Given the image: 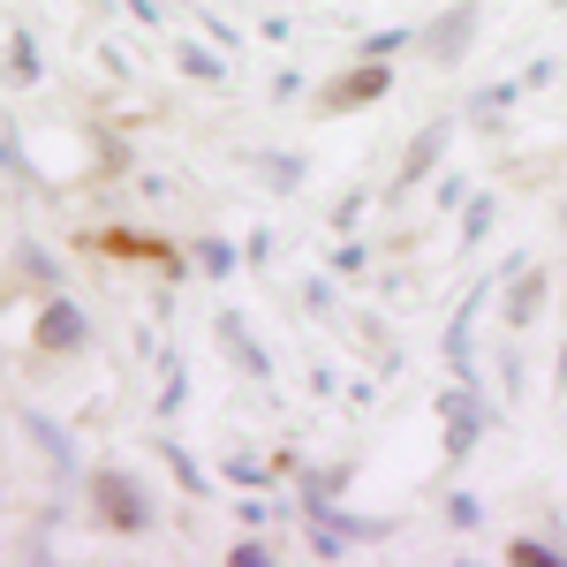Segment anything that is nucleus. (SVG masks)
Instances as JSON below:
<instances>
[{"mask_svg": "<svg viewBox=\"0 0 567 567\" xmlns=\"http://www.w3.org/2000/svg\"><path fill=\"white\" fill-rule=\"evenodd\" d=\"M91 507H99V523L106 529H152V499L136 492V477H122V470H99L91 477Z\"/></svg>", "mask_w": 567, "mask_h": 567, "instance_id": "f257e3e1", "label": "nucleus"}, {"mask_svg": "<svg viewBox=\"0 0 567 567\" xmlns=\"http://www.w3.org/2000/svg\"><path fill=\"white\" fill-rule=\"evenodd\" d=\"M84 341H91V326H84V310L69 303V296H61V303H45V310H39V349H53V355L69 349V355H76V349H84Z\"/></svg>", "mask_w": 567, "mask_h": 567, "instance_id": "f03ea898", "label": "nucleus"}, {"mask_svg": "<svg viewBox=\"0 0 567 567\" xmlns=\"http://www.w3.org/2000/svg\"><path fill=\"white\" fill-rule=\"evenodd\" d=\"M470 31H477V8L462 0V8H446L432 31H424V53L432 61H462V45H470Z\"/></svg>", "mask_w": 567, "mask_h": 567, "instance_id": "7ed1b4c3", "label": "nucleus"}, {"mask_svg": "<svg viewBox=\"0 0 567 567\" xmlns=\"http://www.w3.org/2000/svg\"><path fill=\"white\" fill-rule=\"evenodd\" d=\"M386 91H393V69L379 61V53H363V69H355L349 84L326 91V106H363V99H386Z\"/></svg>", "mask_w": 567, "mask_h": 567, "instance_id": "20e7f679", "label": "nucleus"}, {"mask_svg": "<svg viewBox=\"0 0 567 567\" xmlns=\"http://www.w3.org/2000/svg\"><path fill=\"white\" fill-rule=\"evenodd\" d=\"M477 432H484V401L470 386L446 393V454H470V446H477Z\"/></svg>", "mask_w": 567, "mask_h": 567, "instance_id": "39448f33", "label": "nucleus"}, {"mask_svg": "<svg viewBox=\"0 0 567 567\" xmlns=\"http://www.w3.org/2000/svg\"><path fill=\"white\" fill-rule=\"evenodd\" d=\"M219 349L235 355V363H243L250 379H265V371H272V363H265V349L250 341V333H243V318H235V310H219Z\"/></svg>", "mask_w": 567, "mask_h": 567, "instance_id": "423d86ee", "label": "nucleus"}, {"mask_svg": "<svg viewBox=\"0 0 567 567\" xmlns=\"http://www.w3.org/2000/svg\"><path fill=\"white\" fill-rule=\"evenodd\" d=\"M439 152H446V130H424L416 144H409V159H401V189H416V182L439 167Z\"/></svg>", "mask_w": 567, "mask_h": 567, "instance_id": "0eeeda50", "label": "nucleus"}, {"mask_svg": "<svg viewBox=\"0 0 567 567\" xmlns=\"http://www.w3.org/2000/svg\"><path fill=\"white\" fill-rule=\"evenodd\" d=\"M537 303H545V272H523V280H515V296H507V326H529Z\"/></svg>", "mask_w": 567, "mask_h": 567, "instance_id": "6e6552de", "label": "nucleus"}, {"mask_svg": "<svg viewBox=\"0 0 567 567\" xmlns=\"http://www.w3.org/2000/svg\"><path fill=\"white\" fill-rule=\"evenodd\" d=\"M175 61L189 69V76H197V84H219V76H227V61H219L213 45H189V39H182V45H175Z\"/></svg>", "mask_w": 567, "mask_h": 567, "instance_id": "1a4fd4ad", "label": "nucleus"}, {"mask_svg": "<svg viewBox=\"0 0 567 567\" xmlns=\"http://www.w3.org/2000/svg\"><path fill=\"white\" fill-rule=\"evenodd\" d=\"M8 76H16V84H39V45H31V31L8 39Z\"/></svg>", "mask_w": 567, "mask_h": 567, "instance_id": "9d476101", "label": "nucleus"}, {"mask_svg": "<svg viewBox=\"0 0 567 567\" xmlns=\"http://www.w3.org/2000/svg\"><path fill=\"white\" fill-rule=\"evenodd\" d=\"M507 560H515V567H560L567 553H553L545 537H515V545H507Z\"/></svg>", "mask_w": 567, "mask_h": 567, "instance_id": "9b49d317", "label": "nucleus"}, {"mask_svg": "<svg viewBox=\"0 0 567 567\" xmlns=\"http://www.w3.org/2000/svg\"><path fill=\"white\" fill-rule=\"evenodd\" d=\"M106 250H114V258H167V250L144 243V235H106Z\"/></svg>", "mask_w": 567, "mask_h": 567, "instance_id": "f8f14e48", "label": "nucleus"}, {"mask_svg": "<svg viewBox=\"0 0 567 567\" xmlns=\"http://www.w3.org/2000/svg\"><path fill=\"white\" fill-rule=\"evenodd\" d=\"M197 265H205V272H235V250H227V243H197Z\"/></svg>", "mask_w": 567, "mask_h": 567, "instance_id": "ddd939ff", "label": "nucleus"}, {"mask_svg": "<svg viewBox=\"0 0 567 567\" xmlns=\"http://www.w3.org/2000/svg\"><path fill=\"white\" fill-rule=\"evenodd\" d=\"M484 227H492V197H477V205H470V213H462V243H477Z\"/></svg>", "mask_w": 567, "mask_h": 567, "instance_id": "4468645a", "label": "nucleus"}, {"mask_svg": "<svg viewBox=\"0 0 567 567\" xmlns=\"http://www.w3.org/2000/svg\"><path fill=\"white\" fill-rule=\"evenodd\" d=\"M167 462H175V477L189 484V492H205V470H197V462H189V454H182V446H167Z\"/></svg>", "mask_w": 567, "mask_h": 567, "instance_id": "2eb2a0df", "label": "nucleus"}, {"mask_svg": "<svg viewBox=\"0 0 567 567\" xmlns=\"http://www.w3.org/2000/svg\"><path fill=\"white\" fill-rule=\"evenodd\" d=\"M227 477H235V484H250V492H258V484H265V470L250 462V454H235V462H227Z\"/></svg>", "mask_w": 567, "mask_h": 567, "instance_id": "dca6fc26", "label": "nucleus"}, {"mask_svg": "<svg viewBox=\"0 0 567 567\" xmlns=\"http://www.w3.org/2000/svg\"><path fill=\"white\" fill-rule=\"evenodd\" d=\"M227 560H235V567H265V560H272V553H265L258 537H243V545H235V553H227Z\"/></svg>", "mask_w": 567, "mask_h": 567, "instance_id": "f3484780", "label": "nucleus"}, {"mask_svg": "<svg viewBox=\"0 0 567 567\" xmlns=\"http://www.w3.org/2000/svg\"><path fill=\"white\" fill-rule=\"evenodd\" d=\"M553 8H567V0H553Z\"/></svg>", "mask_w": 567, "mask_h": 567, "instance_id": "a211bd4d", "label": "nucleus"}]
</instances>
